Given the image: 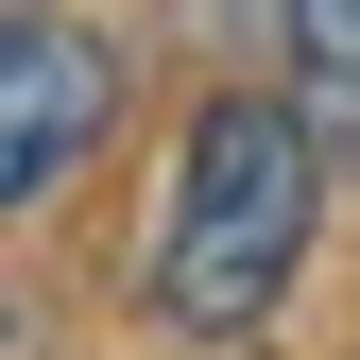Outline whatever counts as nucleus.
<instances>
[{"mask_svg": "<svg viewBox=\"0 0 360 360\" xmlns=\"http://www.w3.org/2000/svg\"><path fill=\"white\" fill-rule=\"evenodd\" d=\"M103 103H120V52L86 18H0V206L52 189V172L103 138Z\"/></svg>", "mask_w": 360, "mask_h": 360, "instance_id": "2", "label": "nucleus"}, {"mask_svg": "<svg viewBox=\"0 0 360 360\" xmlns=\"http://www.w3.org/2000/svg\"><path fill=\"white\" fill-rule=\"evenodd\" d=\"M292 120L309 138L360 120V0H292Z\"/></svg>", "mask_w": 360, "mask_h": 360, "instance_id": "3", "label": "nucleus"}, {"mask_svg": "<svg viewBox=\"0 0 360 360\" xmlns=\"http://www.w3.org/2000/svg\"><path fill=\"white\" fill-rule=\"evenodd\" d=\"M0 343H18V309H0Z\"/></svg>", "mask_w": 360, "mask_h": 360, "instance_id": "4", "label": "nucleus"}, {"mask_svg": "<svg viewBox=\"0 0 360 360\" xmlns=\"http://www.w3.org/2000/svg\"><path fill=\"white\" fill-rule=\"evenodd\" d=\"M309 189H326V138L275 103V86H223L189 120V189H172V257H155V309L172 326H257L309 257Z\"/></svg>", "mask_w": 360, "mask_h": 360, "instance_id": "1", "label": "nucleus"}]
</instances>
